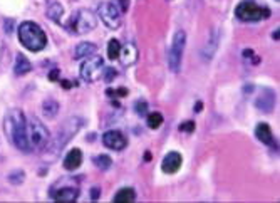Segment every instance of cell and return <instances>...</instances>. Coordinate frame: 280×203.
I'll list each match as a JSON object with an SVG mask.
<instances>
[{
	"label": "cell",
	"instance_id": "1",
	"mask_svg": "<svg viewBox=\"0 0 280 203\" xmlns=\"http://www.w3.org/2000/svg\"><path fill=\"white\" fill-rule=\"evenodd\" d=\"M4 129L17 149L24 153L31 151L27 139V119L21 109H12L11 113H7L6 119H4Z\"/></svg>",
	"mask_w": 280,
	"mask_h": 203
},
{
	"label": "cell",
	"instance_id": "2",
	"mask_svg": "<svg viewBox=\"0 0 280 203\" xmlns=\"http://www.w3.org/2000/svg\"><path fill=\"white\" fill-rule=\"evenodd\" d=\"M19 41L21 44L26 47V49L32 52H39L42 49H46L47 46V36L46 32L42 31V27L36 22H22L19 26Z\"/></svg>",
	"mask_w": 280,
	"mask_h": 203
},
{
	"label": "cell",
	"instance_id": "3",
	"mask_svg": "<svg viewBox=\"0 0 280 203\" xmlns=\"http://www.w3.org/2000/svg\"><path fill=\"white\" fill-rule=\"evenodd\" d=\"M235 16L242 22H260V21H267L270 17V11L267 7L255 4L253 0H243V2H240L236 6Z\"/></svg>",
	"mask_w": 280,
	"mask_h": 203
},
{
	"label": "cell",
	"instance_id": "4",
	"mask_svg": "<svg viewBox=\"0 0 280 203\" xmlns=\"http://www.w3.org/2000/svg\"><path fill=\"white\" fill-rule=\"evenodd\" d=\"M96 24H98V19H96L94 12L88 11V9H81V11H77L72 16V19L66 27L72 34H88L91 31H94Z\"/></svg>",
	"mask_w": 280,
	"mask_h": 203
},
{
	"label": "cell",
	"instance_id": "5",
	"mask_svg": "<svg viewBox=\"0 0 280 203\" xmlns=\"http://www.w3.org/2000/svg\"><path fill=\"white\" fill-rule=\"evenodd\" d=\"M27 139L31 151L32 149H42L49 144V131L37 118H31L27 121Z\"/></svg>",
	"mask_w": 280,
	"mask_h": 203
},
{
	"label": "cell",
	"instance_id": "6",
	"mask_svg": "<svg viewBox=\"0 0 280 203\" xmlns=\"http://www.w3.org/2000/svg\"><path fill=\"white\" fill-rule=\"evenodd\" d=\"M51 196L56 201H64V203H72L79 198V186L72 181V178H62V181L56 183L51 188Z\"/></svg>",
	"mask_w": 280,
	"mask_h": 203
},
{
	"label": "cell",
	"instance_id": "7",
	"mask_svg": "<svg viewBox=\"0 0 280 203\" xmlns=\"http://www.w3.org/2000/svg\"><path fill=\"white\" fill-rule=\"evenodd\" d=\"M186 44V34L183 31H178L173 37V42L170 46V51H168V67H170L171 72H178L181 67L183 61V51H185Z\"/></svg>",
	"mask_w": 280,
	"mask_h": 203
},
{
	"label": "cell",
	"instance_id": "8",
	"mask_svg": "<svg viewBox=\"0 0 280 203\" xmlns=\"http://www.w3.org/2000/svg\"><path fill=\"white\" fill-rule=\"evenodd\" d=\"M103 71H104L103 57H98V56L86 57V61L81 64V77H83L86 83H96V81H99L104 76Z\"/></svg>",
	"mask_w": 280,
	"mask_h": 203
},
{
	"label": "cell",
	"instance_id": "9",
	"mask_svg": "<svg viewBox=\"0 0 280 203\" xmlns=\"http://www.w3.org/2000/svg\"><path fill=\"white\" fill-rule=\"evenodd\" d=\"M98 16L101 21L104 22V26L113 29V31L121 26V11H119L118 4H114V2L101 4L98 9Z\"/></svg>",
	"mask_w": 280,
	"mask_h": 203
},
{
	"label": "cell",
	"instance_id": "10",
	"mask_svg": "<svg viewBox=\"0 0 280 203\" xmlns=\"http://www.w3.org/2000/svg\"><path fill=\"white\" fill-rule=\"evenodd\" d=\"M81 124H83V121L79 118H71L66 121V124L62 126V129L59 131V136H57V148H64V144L69 141V139L74 136V134L79 131Z\"/></svg>",
	"mask_w": 280,
	"mask_h": 203
},
{
	"label": "cell",
	"instance_id": "11",
	"mask_svg": "<svg viewBox=\"0 0 280 203\" xmlns=\"http://www.w3.org/2000/svg\"><path fill=\"white\" fill-rule=\"evenodd\" d=\"M103 144H104L106 148L114 149V151H121V149L126 148L128 139L124 138V134L121 131L111 129V131H106L103 134Z\"/></svg>",
	"mask_w": 280,
	"mask_h": 203
},
{
	"label": "cell",
	"instance_id": "12",
	"mask_svg": "<svg viewBox=\"0 0 280 203\" xmlns=\"http://www.w3.org/2000/svg\"><path fill=\"white\" fill-rule=\"evenodd\" d=\"M181 163H183L181 154L178 151H170L165 158H163L161 168H163V171L168 173V175H173V173H176L178 170H180Z\"/></svg>",
	"mask_w": 280,
	"mask_h": 203
},
{
	"label": "cell",
	"instance_id": "13",
	"mask_svg": "<svg viewBox=\"0 0 280 203\" xmlns=\"http://www.w3.org/2000/svg\"><path fill=\"white\" fill-rule=\"evenodd\" d=\"M118 59H119V62H121L124 67L136 64V61H138V49H136V46H134V44L121 46V51H119Z\"/></svg>",
	"mask_w": 280,
	"mask_h": 203
},
{
	"label": "cell",
	"instance_id": "14",
	"mask_svg": "<svg viewBox=\"0 0 280 203\" xmlns=\"http://www.w3.org/2000/svg\"><path fill=\"white\" fill-rule=\"evenodd\" d=\"M83 165V151L79 148L71 149L64 158V168L67 171H74Z\"/></svg>",
	"mask_w": 280,
	"mask_h": 203
},
{
	"label": "cell",
	"instance_id": "15",
	"mask_svg": "<svg viewBox=\"0 0 280 203\" xmlns=\"http://www.w3.org/2000/svg\"><path fill=\"white\" fill-rule=\"evenodd\" d=\"M255 136H257L262 143L268 144V146H275L272 129H270V126L267 123H258L257 124V128H255Z\"/></svg>",
	"mask_w": 280,
	"mask_h": 203
},
{
	"label": "cell",
	"instance_id": "16",
	"mask_svg": "<svg viewBox=\"0 0 280 203\" xmlns=\"http://www.w3.org/2000/svg\"><path fill=\"white\" fill-rule=\"evenodd\" d=\"M273 104H275V94L270 89H265L257 99V108L265 111V113H270L273 109Z\"/></svg>",
	"mask_w": 280,
	"mask_h": 203
},
{
	"label": "cell",
	"instance_id": "17",
	"mask_svg": "<svg viewBox=\"0 0 280 203\" xmlns=\"http://www.w3.org/2000/svg\"><path fill=\"white\" fill-rule=\"evenodd\" d=\"M134 200H136V191H134V188H129V186L121 188L113 198V201H118V203H129Z\"/></svg>",
	"mask_w": 280,
	"mask_h": 203
},
{
	"label": "cell",
	"instance_id": "18",
	"mask_svg": "<svg viewBox=\"0 0 280 203\" xmlns=\"http://www.w3.org/2000/svg\"><path fill=\"white\" fill-rule=\"evenodd\" d=\"M96 51H98V47L94 44H91V42H81V44L76 47V57L77 59H86V57L94 56Z\"/></svg>",
	"mask_w": 280,
	"mask_h": 203
},
{
	"label": "cell",
	"instance_id": "19",
	"mask_svg": "<svg viewBox=\"0 0 280 203\" xmlns=\"http://www.w3.org/2000/svg\"><path fill=\"white\" fill-rule=\"evenodd\" d=\"M31 69H32V66H31V62H29L27 57L19 54L17 59H16V66H14V72H16V76L27 74V72H31Z\"/></svg>",
	"mask_w": 280,
	"mask_h": 203
},
{
	"label": "cell",
	"instance_id": "20",
	"mask_svg": "<svg viewBox=\"0 0 280 203\" xmlns=\"http://www.w3.org/2000/svg\"><path fill=\"white\" fill-rule=\"evenodd\" d=\"M42 108H44V114L49 116V118H54V116L59 113V103L54 99H47L44 104H42Z\"/></svg>",
	"mask_w": 280,
	"mask_h": 203
},
{
	"label": "cell",
	"instance_id": "21",
	"mask_svg": "<svg viewBox=\"0 0 280 203\" xmlns=\"http://www.w3.org/2000/svg\"><path fill=\"white\" fill-rule=\"evenodd\" d=\"M119 51H121V44H119L118 39H111L109 41V46H108V57L109 59L116 61L119 56Z\"/></svg>",
	"mask_w": 280,
	"mask_h": 203
},
{
	"label": "cell",
	"instance_id": "22",
	"mask_svg": "<svg viewBox=\"0 0 280 203\" xmlns=\"http://www.w3.org/2000/svg\"><path fill=\"white\" fill-rule=\"evenodd\" d=\"M94 165L99 168V170H109L113 166V159H111L108 154H101V156L94 158Z\"/></svg>",
	"mask_w": 280,
	"mask_h": 203
},
{
	"label": "cell",
	"instance_id": "23",
	"mask_svg": "<svg viewBox=\"0 0 280 203\" xmlns=\"http://www.w3.org/2000/svg\"><path fill=\"white\" fill-rule=\"evenodd\" d=\"M146 123H148V126L151 128V129H158L163 124V116H161V113H149Z\"/></svg>",
	"mask_w": 280,
	"mask_h": 203
},
{
	"label": "cell",
	"instance_id": "24",
	"mask_svg": "<svg viewBox=\"0 0 280 203\" xmlns=\"http://www.w3.org/2000/svg\"><path fill=\"white\" fill-rule=\"evenodd\" d=\"M62 12H64V9H62L59 4H52V6L49 7V11H47V14H49V17L52 19V21H59Z\"/></svg>",
	"mask_w": 280,
	"mask_h": 203
},
{
	"label": "cell",
	"instance_id": "25",
	"mask_svg": "<svg viewBox=\"0 0 280 203\" xmlns=\"http://www.w3.org/2000/svg\"><path fill=\"white\" fill-rule=\"evenodd\" d=\"M180 131H185V133H193V131H195V123H193V121H185V123H181Z\"/></svg>",
	"mask_w": 280,
	"mask_h": 203
},
{
	"label": "cell",
	"instance_id": "26",
	"mask_svg": "<svg viewBox=\"0 0 280 203\" xmlns=\"http://www.w3.org/2000/svg\"><path fill=\"white\" fill-rule=\"evenodd\" d=\"M136 111H138V114H139V116L146 114V111H148V104H146V103H143V101H139V103H136Z\"/></svg>",
	"mask_w": 280,
	"mask_h": 203
},
{
	"label": "cell",
	"instance_id": "27",
	"mask_svg": "<svg viewBox=\"0 0 280 203\" xmlns=\"http://www.w3.org/2000/svg\"><path fill=\"white\" fill-rule=\"evenodd\" d=\"M119 2H121V9H119V11H121V12H126L129 2H128V0H119Z\"/></svg>",
	"mask_w": 280,
	"mask_h": 203
},
{
	"label": "cell",
	"instance_id": "28",
	"mask_svg": "<svg viewBox=\"0 0 280 203\" xmlns=\"http://www.w3.org/2000/svg\"><path fill=\"white\" fill-rule=\"evenodd\" d=\"M57 76H59V71L54 69V71L51 72V77H49V79H51V81H56V79H57Z\"/></svg>",
	"mask_w": 280,
	"mask_h": 203
},
{
	"label": "cell",
	"instance_id": "29",
	"mask_svg": "<svg viewBox=\"0 0 280 203\" xmlns=\"http://www.w3.org/2000/svg\"><path fill=\"white\" fill-rule=\"evenodd\" d=\"M116 72L113 69H108V76H106V81H111V77H114Z\"/></svg>",
	"mask_w": 280,
	"mask_h": 203
},
{
	"label": "cell",
	"instance_id": "30",
	"mask_svg": "<svg viewBox=\"0 0 280 203\" xmlns=\"http://www.w3.org/2000/svg\"><path fill=\"white\" fill-rule=\"evenodd\" d=\"M98 196H99V190H98V188H94V190H93V198L96 200Z\"/></svg>",
	"mask_w": 280,
	"mask_h": 203
},
{
	"label": "cell",
	"instance_id": "31",
	"mask_svg": "<svg viewBox=\"0 0 280 203\" xmlns=\"http://www.w3.org/2000/svg\"><path fill=\"white\" fill-rule=\"evenodd\" d=\"M62 86H64L66 89H69L71 88V83H69V81H62Z\"/></svg>",
	"mask_w": 280,
	"mask_h": 203
},
{
	"label": "cell",
	"instance_id": "32",
	"mask_svg": "<svg viewBox=\"0 0 280 203\" xmlns=\"http://www.w3.org/2000/svg\"><path fill=\"white\" fill-rule=\"evenodd\" d=\"M200 109H201V103L195 104V111H200Z\"/></svg>",
	"mask_w": 280,
	"mask_h": 203
},
{
	"label": "cell",
	"instance_id": "33",
	"mask_svg": "<svg viewBox=\"0 0 280 203\" xmlns=\"http://www.w3.org/2000/svg\"><path fill=\"white\" fill-rule=\"evenodd\" d=\"M277 2H278V0H277Z\"/></svg>",
	"mask_w": 280,
	"mask_h": 203
}]
</instances>
